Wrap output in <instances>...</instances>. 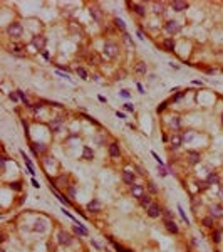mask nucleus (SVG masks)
<instances>
[{
    "label": "nucleus",
    "instance_id": "56",
    "mask_svg": "<svg viewBox=\"0 0 223 252\" xmlns=\"http://www.w3.org/2000/svg\"><path fill=\"white\" fill-rule=\"evenodd\" d=\"M32 185H34L35 188H39V187H40V185H39V182H37L35 178H32Z\"/></svg>",
    "mask_w": 223,
    "mask_h": 252
},
{
    "label": "nucleus",
    "instance_id": "57",
    "mask_svg": "<svg viewBox=\"0 0 223 252\" xmlns=\"http://www.w3.org/2000/svg\"><path fill=\"white\" fill-rule=\"evenodd\" d=\"M42 56H44V59L49 61V52H47V50H42Z\"/></svg>",
    "mask_w": 223,
    "mask_h": 252
},
{
    "label": "nucleus",
    "instance_id": "18",
    "mask_svg": "<svg viewBox=\"0 0 223 252\" xmlns=\"http://www.w3.org/2000/svg\"><path fill=\"white\" fill-rule=\"evenodd\" d=\"M146 71H148V66H146V62H143V61H139L136 66H134V72L139 74V76H144Z\"/></svg>",
    "mask_w": 223,
    "mask_h": 252
},
{
    "label": "nucleus",
    "instance_id": "11",
    "mask_svg": "<svg viewBox=\"0 0 223 252\" xmlns=\"http://www.w3.org/2000/svg\"><path fill=\"white\" fill-rule=\"evenodd\" d=\"M171 7H173L175 12H183L190 7V4H188V2H181V0H175V2L171 4Z\"/></svg>",
    "mask_w": 223,
    "mask_h": 252
},
{
    "label": "nucleus",
    "instance_id": "12",
    "mask_svg": "<svg viewBox=\"0 0 223 252\" xmlns=\"http://www.w3.org/2000/svg\"><path fill=\"white\" fill-rule=\"evenodd\" d=\"M169 143H171L173 148H180L181 145H183V136H181V135H178V133L171 135V138H169Z\"/></svg>",
    "mask_w": 223,
    "mask_h": 252
},
{
    "label": "nucleus",
    "instance_id": "15",
    "mask_svg": "<svg viewBox=\"0 0 223 252\" xmlns=\"http://www.w3.org/2000/svg\"><path fill=\"white\" fill-rule=\"evenodd\" d=\"M163 47H165L166 52H173V50H175V47H176V44H175L173 37H166V39L163 40Z\"/></svg>",
    "mask_w": 223,
    "mask_h": 252
},
{
    "label": "nucleus",
    "instance_id": "32",
    "mask_svg": "<svg viewBox=\"0 0 223 252\" xmlns=\"http://www.w3.org/2000/svg\"><path fill=\"white\" fill-rule=\"evenodd\" d=\"M17 94H18V99H20L22 103H24V104H25V106H30V104H29V99H27V96L24 94V91L17 89Z\"/></svg>",
    "mask_w": 223,
    "mask_h": 252
},
{
    "label": "nucleus",
    "instance_id": "27",
    "mask_svg": "<svg viewBox=\"0 0 223 252\" xmlns=\"http://www.w3.org/2000/svg\"><path fill=\"white\" fill-rule=\"evenodd\" d=\"M139 203H141V207H146V209H148V207L151 205V197H149V195H146V193H144L143 197L139 198Z\"/></svg>",
    "mask_w": 223,
    "mask_h": 252
},
{
    "label": "nucleus",
    "instance_id": "34",
    "mask_svg": "<svg viewBox=\"0 0 223 252\" xmlns=\"http://www.w3.org/2000/svg\"><path fill=\"white\" fill-rule=\"evenodd\" d=\"M153 9H155V14H163V12H165V5H163V4H158V2H155Z\"/></svg>",
    "mask_w": 223,
    "mask_h": 252
},
{
    "label": "nucleus",
    "instance_id": "16",
    "mask_svg": "<svg viewBox=\"0 0 223 252\" xmlns=\"http://www.w3.org/2000/svg\"><path fill=\"white\" fill-rule=\"evenodd\" d=\"M108 151H109V155H111L112 158H119V155H121L118 143H111V145H109V148H108Z\"/></svg>",
    "mask_w": 223,
    "mask_h": 252
},
{
    "label": "nucleus",
    "instance_id": "60",
    "mask_svg": "<svg viewBox=\"0 0 223 252\" xmlns=\"http://www.w3.org/2000/svg\"><path fill=\"white\" fill-rule=\"evenodd\" d=\"M221 119H223V114H221Z\"/></svg>",
    "mask_w": 223,
    "mask_h": 252
},
{
    "label": "nucleus",
    "instance_id": "45",
    "mask_svg": "<svg viewBox=\"0 0 223 252\" xmlns=\"http://www.w3.org/2000/svg\"><path fill=\"white\" fill-rule=\"evenodd\" d=\"M185 94H186V91H183V93H178V94H176V96L173 97V103H178V101H180V99H181V97H183V96H185Z\"/></svg>",
    "mask_w": 223,
    "mask_h": 252
},
{
    "label": "nucleus",
    "instance_id": "13",
    "mask_svg": "<svg viewBox=\"0 0 223 252\" xmlns=\"http://www.w3.org/2000/svg\"><path fill=\"white\" fill-rule=\"evenodd\" d=\"M87 210H89V212H94V213L101 212V202L97 200V198H94V200H91L89 203H87Z\"/></svg>",
    "mask_w": 223,
    "mask_h": 252
},
{
    "label": "nucleus",
    "instance_id": "2",
    "mask_svg": "<svg viewBox=\"0 0 223 252\" xmlns=\"http://www.w3.org/2000/svg\"><path fill=\"white\" fill-rule=\"evenodd\" d=\"M7 34L10 37H14V39H18V37L24 34V27H22L20 22H12V24L7 27Z\"/></svg>",
    "mask_w": 223,
    "mask_h": 252
},
{
    "label": "nucleus",
    "instance_id": "55",
    "mask_svg": "<svg viewBox=\"0 0 223 252\" xmlns=\"http://www.w3.org/2000/svg\"><path fill=\"white\" fill-rule=\"evenodd\" d=\"M69 193L74 197V195H76V188H74V187H69Z\"/></svg>",
    "mask_w": 223,
    "mask_h": 252
},
{
    "label": "nucleus",
    "instance_id": "39",
    "mask_svg": "<svg viewBox=\"0 0 223 252\" xmlns=\"http://www.w3.org/2000/svg\"><path fill=\"white\" fill-rule=\"evenodd\" d=\"M10 188H12V190H15V192H20L22 190V183H20V182H12Z\"/></svg>",
    "mask_w": 223,
    "mask_h": 252
},
{
    "label": "nucleus",
    "instance_id": "20",
    "mask_svg": "<svg viewBox=\"0 0 223 252\" xmlns=\"http://www.w3.org/2000/svg\"><path fill=\"white\" fill-rule=\"evenodd\" d=\"M188 156H190V162L193 163H200V160H201V155H200V153H198V151H193V150H190L188 151Z\"/></svg>",
    "mask_w": 223,
    "mask_h": 252
},
{
    "label": "nucleus",
    "instance_id": "1",
    "mask_svg": "<svg viewBox=\"0 0 223 252\" xmlns=\"http://www.w3.org/2000/svg\"><path fill=\"white\" fill-rule=\"evenodd\" d=\"M119 54V47L116 42H111V40H108V42L104 44V56L108 59H116Z\"/></svg>",
    "mask_w": 223,
    "mask_h": 252
},
{
    "label": "nucleus",
    "instance_id": "52",
    "mask_svg": "<svg viewBox=\"0 0 223 252\" xmlns=\"http://www.w3.org/2000/svg\"><path fill=\"white\" fill-rule=\"evenodd\" d=\"M119 96H122V97H129V96H131V94H129V93H128V91H126V89H122V91H119Z\"/></svg>",
    "mask_w": 223,
    "mask_h": 252
},
{
    "label": "nucleus",
    "instance_id": "59",
    "mask_svg": "<svg viewBox=\"0 0 223 252\" xmlns=\"http://www.w3.org/2000/svg\"><path fill=\"white\" fill-rule=\"evenodd\" d=\"M215 252H220V250H215Z\"/></svg>",
    "mask_w": 223,
    "mask_h": 252
},
{
    "label": "nucleus",
    "instance_id": "44",
    "mask_svg": "<svg viewBox=\"0 0 223 252\" xmlns=\"http://www.w3.org/2000/svg\"><path fill=\"white\" fill-rule=\"evenodd\" d=\"M148 188H149V192H151V193H158V187H156L153 182H149V183H148Z\"/></svg>",
    "mask_w": 223,
    "mask_h": 252
},
{
    "label": "nucleus",
    "instance_id": "8",
    "mask_svg": "<svg viewBox=\"0 0 223 252\" xmlns=\"http://www.w3.org/2000/svg\"><path fill=\"white\" fill-rule=\"evenodd\" d=\"M131 9H133V12L136 15H139V17H146V7H144L143 4H138V2H133V4H129Z\"/></svg>",
    "mask_w": 223,
    "mask_h": 252
},
{
    "label": "nucleus",
    "instance_id": "36",
    "mask_svg": "<svg viewBox=\"0 0 223 252\" xmlns=\"http://www.w3.org/2000/svg\"><path fill=\"white\" fill-rule=\"evenodd\" d=\"M178 212H180L181 219L186 222V225H190V220H188V217H186V213H185V210H183V207H181V205H178Z\"/></svg>",
    "mask_w": 223,
    "mask_h": 252
},
{
    "label": "nucleus",
    "instance_id": "30",
    "mask_svg": "<svg viewBox=\"0 0 223 252\" xmlns=\"http://www.w3.org/2000/svg\"><path fill=\"white\" fill-rule=\"evenodd\" d=\"M74 232H76V234H79V235H84V237L89 234V232H87V229L84 225H74Z\"/></svg>",
    "mask_w": 223,
    "mask_h": 252
},
{
    "label": "nucleus",
    "instance_id": "25",
    "mask_svg": "<svg viewBox=\"0 0 223 252\" xmlns=\"http://www.w3.org/2000/svg\"><path fill=\"white\" fill-rule=\"evenodd\" d=\"M112 22H114V25H116V27H118L119 30H121L122 34H126V24H124V22H122L121 19H119V17H116Z\"/></svg>",
    "mask_w": 223,
    "mask_h": 252
},
{
    "label": "nucleus",
    "instance_id": "22",
    "mask_svg": "<svg viewBox=\"0 0 223 252\" xmlns=\"http://www.w3.org/2000/svg\"><path fill=\"white\" fill-rule=\"evenodd\" d=\"M30 146H32V151L35 153V155H39V153H44V151H45V145H44V143H32Z\"/></svg>",
    "mask_w": 223,
    "mask_h": 252
},
{
    "label": "nucleus",
    "instance_id": "50",
    "mask_svg": "<svg viewBox=\"0 0 223 252\" xmlns=\"http://www.w3.org/2000/svg\"><path fill=\"white\" fill-rule=\"evenodd\" d=\"M198 188H200V190H206V188H208V183H206V182H201V183H198Z\"/></svg>",
    "mask_w": 223,
    "mask_h": 252
},
{
    "label": "nucleus",
    "instance_id": "53",
    "mask_svg": "<svg viewBox=\"0 0 223 252\" xmlns=\"http://www.w3.org/2000/svg\"><path fill=\"white\" fill-rule=\"evenodd\" d=\"M116 116H118V118H121V119H126V114H124V113H116Z\"/></svg>",
    "mask_w": 223,
    "mask_h": 252
},
{
    "label": "nucleus",
    "instance_id": "28",
    "mask_svg": "<svg viewBox=\"0 0 223 252\" xmlns=\"http://www.w3.org/2000/svg\"><path fill=\"white\" fill-rule=\"evenodd\" d=\"M91 15H92V19H94L96 22H101V19H102L101 10H99V9H96V7H92V9H91Z\"/></svg>",
    "mask_w": 223,
    "mask_h": 252
},
{
    "label": "nucleus",
    "instance_id": "48",
    "mask_svg": "<svg viewBox=\"0 0 223 252\" xmlns=\"http://www.w3.org/2000/svg\"><path fill=\"white\" fill-rule=\"evenodd\" d=\"M84 118H86V119H87V121H91V123H92V124H96V126H99V121H96V119H94V118H91V116H87V114H84Z\"/></svg>",
    "mask_w": 223,
    "mask_h": 252
},
{
    "label": "nucleus",
    "instance_id": "23",
    "mask_svg": "<svg viewBox=\"0 0 223 252\" xmlns=\"http://www.w3.org/2000/svg\"><path fill=\"white\" fill-rule=\"evenodd\" d=\"M82 158L84 160H92L94 158V151L91 150L89 146H84L82 148Z\"/></svg>",
    "mask_w": 223,
    "mask_h": 252
},
{
    "label": "nucleus",
    "instance_id": "61",
    "mask_svg": "<svg viewBox=\"0 0 223 252\" xmlns=\"http://www.w3.org/2000/svg\"><path fill=\"white\" fill-rule=\"evenodd\" d=\"M221 71H223V69H221Z\"/></svg>",
    "mask_w": 223,
    "mask_h": 252
},
{
    "label": "nucleus",
    "instance_id": "4",
    "mask_svg": "<svg viewBox=\"0 0 223 252\" xmlns=\"http://www.w3.org/2000/svg\"><path fill=\"white\" fill-rule=\"evenodd\" d=\"M45 44H47V39L44 36H34L32 37V46L35 47L37 50H45Z\"/></svg>",
    "mask_w": 223,
    "mask_h": 252
},
{
    "label": "nucleus",
    "instance_id": "26",
    "mask_svg": "<svg viewBox=\"0 0 223 252\" xmlns=\"http://www.w3.org/2000/svg\"><path fill=\"white\" fill-rule=\"evenodd\" d=\"M211 240L215 242V244H218V242L221 240V229H215V230L211 232Z\"/></svg>",
    "mask_w": 223,
    "mask_h": 252
},
{
    "label": "nucleus",
    "instance_id": "31",
    "mask_svg": "<svg viewBox=\"0 0 223 252\" xmlns=\"http://www.w3.org/2000/svg\"><path fill=\"white\" fill-rule=\"evenodd\" d=\"M213 222H215V219L213 217H205V219L201 220V223L205 227H210V229H213Z\"/></svg>",
    "mask_w": 223,
    "mask_h": 252
},
{
    "label": "nucleus",
    "instance_id": "21",
    "mask_svg": "<svg viewBox=\"0 0 223 252\" xmlns=\"http://www.w3.org/2000/svg\"><path fill=\"white\" fill-rule=\"evenodd\" d=\"M211 217L213 219H220V217L223 215V210H221V207L220 205H211Z\"/></svg>",
    "mask_w": 223,
    "mask_h": 252
},
{
    "label": "nucleus",
    "instance_id": "43",
    "mask_svg": "<svg viewBox=\"0 0 223 252\" xmlns=\"http://www.w3.org/2000/svg\"><path fill=\"white\" fill-rule=\"evenodd\" d=\"M29 108L32 109L34 113H37V111H40V109H42V104H40V103H35V104H30Z\"/></svg>",
    "mask_w": 223,
    "mask_h": 252
},
{
    "label": "nucleus",
    "instance_id": "49",
    "mask_svg": "<svg viewBox=\"0 0 223 252\" xmlns=\"http://www.w3.org/2000/svg\"><path fill=\"white\" fill-rule=\"evenodd\" d=\"M124 109L133 113V111H134V104H131V103H126V104H124Z\"/></svg>",
    "mask_w": 223,
    "mask_h": 252
},
{
    "label": "nucleus",
    "instance_id": "37",
    "mask_svg": "<svg viewBox=\"0 0 223 252\" xmlns=\"http://www.w3.org/2000/svg\"><path fill=\"white\" fill-rule=\"evenodd\" d=\"M169 124H171L175 130H178V128H180V118H178V116H175V118L169 121Z\"/></svg>",
    "mask_w": 223,
    "mask_h": 252
},
{
    "label": "nucleus",
    "instance_id": "9",
    "mask_svg": "<svg viewBox=\"0 0 223 252\" xmlns=\"http://www.w3.org/2000/svg\"><path fill=\"white\" fill-rule=\"evenodd\" d=\"M165 227H166V230L171 232V234H178V232H180V229H178L176 222H175L173 219H166V220H165Z\"/></svg>",
    "mask_w": 223,
    "mask_h": 252
},
{
    "label": "nucleus",
    "instance_id": "29",
    "mask_svg": "<svg viewBox=\"0 0 223 252\" xmlns=\"http://www.w3.org/2000/svg\"><path fill=\"white\" fill-rule=\"evenodd\" d=\"M218 182H220V178H218V175H216V173H210L208 178H206V183H208V185H216Z\"/></svg>",
    "mask_w": 223,
    "mask_h": 252
},
{
    "label": "nucleus",
    "instance_id": "10",
    "mask_svg": "<svg viewBox=\"0 0 223 252\" xmlns=\"http://www.w3.org/2000/svg\"><path fill=\"white\" fill-rule=\"evenodd\" d=\"M131 193H133V197L141 198L144 195V187L143 185H139V183H133L131 185Z\"/></svg>",
    "mask_w": 223,
    "mask_h": 252
},
{
    "label": "nucleus",
    "instance_id": "6",
    "mask_svg": "<svg viewBox=\"0 0 223 252\" xmlns=\"http://www.w3.org/2000/svg\"><path fill=\"white\" fill-rule=\"evenodd\" d=\"M57 239H59V244L61 245H71L72 244V237L71 234H67L65 230H61L57 234Z\"/></svg>",
    "mask_w": 223,
    "mask_h": 252
},
{
    "label": "nucleus",
    "instance_id": "47",
    "mask_svg": "<svg viewBox=\"0 0 223 252\" xmlns=\"http://www.w3.org/2000/svg\"><path fill=\"white\" fill-rule=\"evenodd\" d=\"M8 97H10V99L14 101V103H17V99H18V94H17V91H15V93H10V94H8Z\"/></svg>",
    "mask_w": 223,
    "mask_h": 252
},
{
    "label": "nucleus",
    "instance_id": "7",
    "mask_svg": "<svg viewBox=\"0 0 223 252\" xmlns=\"http://www.w3.org/2000/svg\"><path fill=\"white\" fill-rule=\"evenodd\" d=\"M25 47L22 46V44H12L10 46V54H14V56H17V57H24L25 56Z\"/></svg>",
    "mask_w": 223,
    "mask_h": 252
},
{
    "label": "nucleus",
    "instance_id": "33",
    "mask_svg": "<svg viewBox=\"0 0 223 252\" xmlns=\"http://www.w3.org/2000/svg\"><path fill=\"white\" fill-rule=\"evenodd\" d=\"M76 72H77V76H79L81 79H89V77H87V71L84 67H77Z\"/></svg>",
    "mask_w": 223,
    "mask_h": 252
},
{
    "label": "nucleus",
    "instance_id": "35",
    "mask_svg": "<svg viewBox=\"0 0 223 252\" xmlns=\"http://www.w3.org/2000/svg\"><path fill=\"white\" fill-rule=\"evenodd\" d=\"M193 140H195V135L191 133V131H186V133L183 135V141H186V143H191Z\"/></svg>",
    "mask_w": 223,
    "mask_h": 252
},
{
    "label": "nucleus",
    "instance_id": "17",
    "mask_svg": "<svg viewBox=\"0 0 223 252\" xmlns=\"http://www.w3.org/2000/svg\"><path fill=\"white\" fill-rule=\"evenodd\" d=\"M134 178H136V176H134L133 172H129V170H124V172H122V180L126 182L128 185H133L134 183Z\"/></svg>",
    "mask_w": 223,
    "mask_h": 252
},
{
    "label": "nucleus",
    "instance_id": "14",
    "mask_svg": "<svg viewBox=\"0 0 223 252\" xmlns=\"http://www.w3.org/2000/svg\"><path fill=\"white\" fill-rule=\"evenodd\" d=\"M20 155H22V158H24V162H25V165H27V172L34 176L35 175V170H34V165H32V162H30V158L25 155V151H22V150H20Z\"/></svg>",
    "mask_w": 223,
    "mask_h": 252
},
{
    "label": "nucleus",
    "instance_id": "46",
    "mask_svg": "<svg viewBox=\"0 0 223 252\" xmlns=\"http://www.w3.org/2000/svg\"><path fill=\"white\" fill-rule=\"evenodd\" d=\"M55 74H57V76H61V77H64V79H67V81H71V77H69V74H65V72L55 71Z\"/></svg>",
    "mask_w": 223,
    "mask_h": 252
},
{
    "label": "nucleus",
    "instance_id": "40",
    "mask_svg": "<svg viewBox=\"0 0 223 252\" xmlns=\"http://www.w3.org/2000/svg\"><path fill=\"white\" fill-rule=\"evenodd\" d=\"M151 155H153V158H155L156 162L159 163V166H165V162H163V160L159 158V155H158V153H156V151H151Z\"/></svg>",
    "mask_w": 223,
    "mask_h": 252
},
{
    "label": "nucleus",
    "instance_id": "24",
    "mask_svg": "<svg viewBox=\"0 0 223 252\" xmlns=\"http://www.w3.org/2000/svg\"><path fill=\"white\" fill-rule=\"evenodd\" d=\"M108 239L112 242V245H114V249H116L118 252H133L131 249H128V247H124V245H121V244H118V242H114V239H111V237H108Z\"/></svg>",
    "mask_w": 223,
    "mask_h": 252
},
{
    "label": "nucleus",
    "instance_id": "42",
    "mask_svg": "<svg viewBox=\"0 0 223 252\" xmlns=\"http://www.w3.org/2000/svg\"><path fill=\"white\" fill-rule=\"evenodd\" d=\"M166 106H168V101H163L161 104L158 106V108H156V113H163L166 109Z\"/></svg>",
    "mask_w": 223,
    "mask_h": 252
},
{
    "label": "nucleus",
    "instance_id": "3",
    "mask_svg": "<svg viewBox=\"0 0 223 252\" xmlns=\"http://www.w3.org/2000/svg\"><path fill=\"white\" fill-rule=\"evenodd\" d=\"M165 30L169 34V36H176V34L181 32V25L178 20H168L165 24Z\"/></svg>",
    "mask_w": 223,
    "mask_h": 252
},
{
    "label": "nucleus",
    "instance_id": "5",
    "mask_svg": "<svg viewBox=\"0 0 223 252\" xmlns=\"http://www.w3.org/2000/svg\"><path fill=\"white\" fill-rule=\"evenodd\" d=\"M146 213H148V217H149V219H158L163 212H161V207H159L158 203H151V205L148 207Z\"/></svg>",
    "mask_w": 223,
    "mask_h": 252
},
{
    "label": "nucleus",
    "instance_id": "51",
    "mask_svg": "<svg viewBox=\"0 0 223 252\" xmlns=\"http://www.w3.org/2000/svg\"><path fill=\"white\" fill-rule=\"evenodd\" d=\"M163 213H165V217H166V219H173V212H171V210H168V209H166Z\"/></svg>",
    "mask_w": 223,
    "mask_h": 252
},
{
    "label": "nucleus",
    "instance_id": "54",
    "mask_svg": "<svg viewBox=\"0 0 223 252\" xmlns=\"http://www.w3.org/2000/svg\"><path fill=\"white\" fill-rule=\"evenodd\" d=\"M136 87H138V91H139V93H141V94H144V89H143V86H141V84H139V83H138V84H136Z\"/></svg>",
    "mask_w": 223,
    "mask_h": 252
},
{
    "label": "nucleus",
    "instance_id": "38",
    "mask_svg": "<svg viewBox=\"0 0 223 252\" xmlns=\"http://www.w3.org/2000/svg\"><path fill=\"white\" fill-rule=\"evenodd\" d=\"M34 230H35V232H44V230H45V225H44V222H35Z\"/></svg>",
    "mask_w": 223,
    "mask_h": 252
},
{
    "label": "nucleus",
    "instance_id": "19",
    "mask_svg": "<svg viewBox=\"0 0 223 252\" xmlns=\"http://www.w3.org/2000/svg\"><path fill=\"white\" fill-rule=\"evenodd\" d=\"M51 192H52V193H54L55 197L59 198V200H61V203H64V205H71V200H69L67 197H64V195H61L57 190H55V188H52V185H51Z\"/></svg>",
    "mask_w": 223,
    "mask_h": 252
},
{
    "label": "nucleus",
    "instance_id": "58",
    "mask_svg": "<svg viewBox=\"0 0 223 252\" xmlns=\"http://www.w3.org/2000/svg\"><path fill=\"white\" fill-rule=\"evenodd\" d=\"M97 99L101 101V103H106V97L104 96H97Z\"/></svg>",
    "mask_w": 223,
    "mask_h": 252
},
{
    "label": "nucleus",
    "instance_id": "41",
    "mask_svg": "<svg viewBox=\"0 0 223 252\" xmlns=\"http://www.w3.org/2000/svg\"><path fill=\"white\" fill-rule=\"evenodd\" d=\"M124 40H126V44H128V46H129V47H134V42H133V39H131V36H129V34H124Z\"/></svg>",
    "mask_w": 223,
    "mask_h": 252
}]
</instances>
